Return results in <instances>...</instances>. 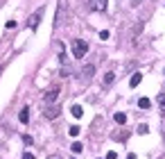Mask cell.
Here are the masks:
<instances>
[{
    "instance_id": "obj_1",
    "label": "cell",
    "mask_w": 165,
    "mask_h": 159,
    "mask_svg": "<svg viewBox=\"0 0 165 159\" xmlns=\"http://www.w3.org/2000/svg\"><path fill=\"white\" fill-rule=\"evenodd\" d=\"M86 52H88V43H86L84 39H75L72 41V55H75L77 59H82Z\"/></svg>"
},
{
    "instance_id": "obj_2",
    "label": "cell",
    "mask_w": 165,
    "mask_h": 159,
    "mask_svg": "<svg viewBox=\"0 0 165 159\" xmlns=\"http://www.w3.org/2000/svg\"><path fill=\"white\" fill-rule=\"evenodd\" d=\"M57 98H59V87H52V89H48V91L43 93V100L48 102V105H52Z\"/></svg>"
},
{
    "instance_id": "obj_3",
    "label": "cell",
    "mask_w": 165,
    "mask_h": 159,
    "mask_svg": "<svg viewBox=\"0 0 165 159\" xmlns=\"http://www.w3.org/2000/svg\"><path fill=\"white\" fill-rule=\"evenodd\" d=\"M43 114H45V118L52 120V118H57V116L61 114V107H59V105H48V109L43 111Z\"/></svg>"
},
{
    "instance_id": "obj_4",
    "label": "cell",
    "mask_w": 165,
    "mask_h": 159,
    "mask_svg": "<svg viewBox=\"0 0 165 159\" xmlns=\"http://www.w3.org/2000/svg\"><path fill=\"white\" fill-rule=\"evenodd\" d=\"M41 16H43V7L36 9V12L30 16V27H32V30H36V27H38V23H41Z\"/></svg>"
},
{
    "instance_id": "obj_5",
    "label": "cell",
    "mask_w": 165,
    "mask_h": 159,
    "mask_svg": "<svg viewBox=\"0 0 165 159\" xmlns=\"http://www.w3.org/2000/svg\"><path fill=\"white\" fill-rule=\"evenodd\" d=\"M18 120H21L23 125L30 123V109H27V107H23V109H21V114H18Z\"/></svg>"
},
{
    "instance_id": "obj_6",
    "label": "cell",
    "mask_w": 165,
    "mask_h": 159,
    "mask_svg": "<svg viewBox=\"0 0 165 159\" xmlns=\"http://www.w3.org/2000/svg\"><path fill=\"white\" fill-rule=\"evenodd\" d=\"M93 73H95V66H93V64H86V66L82 68V75H84L86 80H91V77H93Z\"/></svg>"
},
{
    "instance_id": "obj_7",
    "label": "cell",
    "mask_w": 165,
    "mask_h": 159,
    "mask_svg": "<svg viewBox=\"0 0 165 159\" xmlns=\"http://www.w3.org/2000/svg\"><path fill=\"white\" fill-rule=\"evenodd\" d=\"M140 80H142V73H133L131 80H129V87H131V89H136V87L140 84Z\"/></svg>"
},
{
    "instance_id": "obj_8",
    "label": "cell",
    "mask_w": 165,
    "mask_h": 159,
    "mask_svg": "<svg viewBox=\"0 0 165 159\" xmlns=\"http://www.w3.org/2000/svg\"><path fill=\"white\" fill-rule=\"evenodd\" d=\"M113 120H115V123H118V125H124V123H127V114H122V111H115Z\"/></svg>"
},
{
    "instance_id": "obj_9",
    "label": "cell",
    "mask_w": 165,
    "mask_h": 159,
    "mask_svg": "<svg viewBox=\"0 0 165 159\" xmlns=\"http://www.w3.org/2000/svg\"><path fill=\"white\" fill-rule=\"evenodd\" d=\"M70 114H72L75 118H82V114H84V109H82L79 105H72V107H70Z\"/></svg>"
},
{
    "instance_id": "obj_10",
    "label": "cell",
    "mask_w": 165,
    "mask_h": 159,
    "mask_svg": "<svg viewBox=\"0 0 165 159\" xmlns=\"http://www.w3.org/2000/svg\"><path fill=\"white\" fill-rule=\"evenodd\" d=\"M113 80H115V73H113V71H109V73L104 75V84L109 87V84H113Z\"/></svg>"
},
{
    "instance_id": "obj_11",
    "label": "cell",
    "mask_w": 165,
    "mask_h": 159,
    "mask_svg": "<svg viewBox=\"0 0 165 159\" xmlns=\"http://www.w3.org/2000/svg\"><path fill=\"white\" fill-rule=\"evenodd\" d=\"M70 150H72V152H75V155H79V152H82V150H84V146H82V143H79V141H75V143H72V146H70Z\"/></svg>"
},
{
    "instance_id": "obj_12",
    "label": "cell",
    "mask_w": 165,
    "mask_h": 159,
    "mask_svg": "<svg viewBox=\"0 0 165 159\" xmlns=\"http://www.w3.org/2000/svg\"><path fill=\"white\" fill-rule=\"evenodd\" d=\"M149 105H152L149 98H140V100H138V107H140V109H149Z\"/></svg>"
},
{
    "instance_id": "obj_13",
    "label": "cell",
    "mask_w": 165,
    "mask_h": 159,
    "mask_svg": "<svg viewBox=\"0 0 165 159\" xmlns=\"http://www.w3.org/2000/svg\"><path fill=\"white\" fill-rule=\"evenodd\" d=\"M79 132H82V127H79V125H72L70 130H68V134H70V136H79Z\"/></svg>"
},
{
    "instance_id": "obj_14",
    "label": "cell",
    "mask_w": 165,
    "mask_h": 159,
    "mask_svg": "<svg viewBox=\"0 0 165 159\" xmlns=\"http://www.w3.org/2000/svg\"><path fill=\"white\" fill-rule=\"evenodd\" d=\"M158 107L165 109V93H158Z\"/></svg>"
},
{
    "instance_id": "obj_15",
    "label": "cell",
    "mask_w": 165,
    "mask_h": 159,
    "mask_svg": "<svg viewBox=\"0 0 165 159\" xmlns=\"http://www.w3.org/2000/svg\"><path fill=\"white\" fill-rule=\"evenodd\" d=\"M95 9H102V12H104V9H106V0H98V5H95Z\"/></svg>"
},
{
    "instance_id": "obj_16",
    "label": "cell",
    "mask_w": 165,
    "mask_h": 159,
    "mask_svg": "<svg viewBox=\"0 0 165 159\" xmlns=\"http://www.w3.org/2000/svg\"><path fill=\"white\" fill-rule=\"evenodd\" d=\"M138 132H140V134H147L149 127H147V125H138Z\"/></svg>"
},
{
    "instance_id": "obj_17",
    "label": "cell",
    "mask_w": 165,
    "mask_h": 159,
    "mask_svg": "<svg viewBox=\"0 0 165 159\" xmlns=\"http://www.w3.org/2000/svg\"><path fill=\"white\" fill-rule=\"evenodd\" d=\"M100 39H102V41L109 39V30H102V32H100Z\"/></svg>"
},
{
    "instance_id": "obj_18",
    "label": "cell",
    "mask_w": 165,
    "mask_h": 159,
    "mask_svg": "<svg viewBox=\"0 0 165 159\" xmlns=\"http://www.w3.org/2000/svg\"><path fill=\"white\" fill-rule=\"evenodd\" d=\"M5 27H7V30H14V27H16V21H7Z\"/></svg>"
},
{
    "instance_id": "obj_19",
    "label": "cell",
    "mask_w": 165,
    "mask_h": 159,
    "mask_svg": "<svg viewBox=\"0 0 165 159\" xmlns=\"http://www.w3.org/2000/svg\"><path fill=\"white\" fill-rule=\"evenodd\" d=\"M106 159H118V152H113V150L106 152Z\"/></svg>"
},
{
    "instance_id": "obj_20",
    "label": "cell",
    "mask_w": 165,
    "mask_h": 159,
    "mask_svg": "<svg viewBox=\"0 0 165 159\" xmlns=\"http://www.w3.org/2000/svg\"><path fill=\"white\" fill-rule=\"evenodd\" d=\"M23 159H34V155L32 152H23Z\"/></svg>"
},
{
    "instance_id": "obj_21",
    "label": "cell",
    "mask_w": 165,
    "mask_h": 159,
    "mask_svg": "<svg viewBox=\"0 0 165 159\" xmlns=\"http://www.w3.org/2000/svg\"><path fill=\"white\" fill-rule=\"evenodd\" d=\"M48 159H61L59 155H50V157H48Z\"/></svg>"
},
{
    "instance_id": "obj_22",
    "label": "cell",
    "mask_w": 165,
    "mask_h": 159,
    "mask_svg": "<svg viewBox=\"0 0 165 159\" xmlns=\"http://www.w3.org/2000/svg\"><path fill=\"white\" fill-rule=\"evenodd\" d=\"M127 159H136V155H129V157H127Z\"/></svg>"
},
{
    "instance_id": "obj_23",
    "label": "cell",
    "mask_w": 165,
    "mask_h": 159,
    "mask_svg": "<svg viewBox=\"0 0 165 159\" xmlns=\"http://www.w3.org/2000/svg\"><path fill=\"white\" fill-rule=\"evenodd\" d=\"M0 73H2V66H0Z\"/></svg>"
}]
</instances>
